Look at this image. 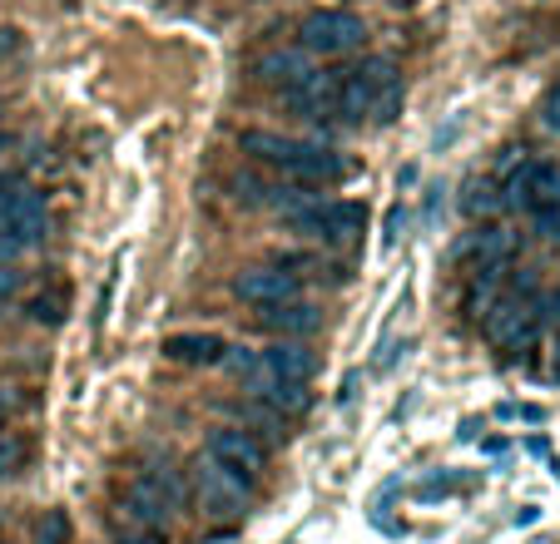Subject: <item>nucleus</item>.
I'll use <instances>...</instances> for the list:
<instances>
[{
    "label": "nucleus",
    "mask_w": 560,
    "mask_h": 544,
    "mask_svg": "<svg viewBox=\"0 0 560 544\" xmlns=\"http://www.w3.org/2000/svg\"><path fill=\"white\" fill-rule=\"evenodd\" d=\"M540 293H536V277H516L511 287H501V297L491 303V312L481 317V332H487V342L497 346V352L506 356H521L536 346L540 336Z\"/></svg>",
    "instance_id": "f257e3e1"
},
{
    "label": "nucleus",
    "mask_w": 560,
    "mask_h": 544,
    "mask_svg": "<svg viewBox=\"0 0 560 544\" xmlns=\"http://www.w3.org/2000/svg\"><path fill=\"white\" fill-rule=\"evenodd\" d=\"M174 510H184V485L174 471H159V465H144V471L129 475L125 485V520L144 524V530H170Z\"/></svg>",
    "instance_id": "f03ea898"
},
{
    "label": "nucleus",
    "mask_w": 560,
    "mask_h": 544,
    "mask_svg": "<svg viewBox=\"0 0 560 544\" xmlns=\"http://www.w3.org/2000/svg\"><path fill=\"white\" fill-rule=\"evenodd\" d=\"M288 228L303 233V238H317V243H328V248H342V243H358L362 228H368V203L358 199H313L303 203V209L283 213Z\"/></svg>",
    "instance_id": "7ed1b4c3"
},
{
    "label": "nucleus",
    "mask_w": 560,
    "mask_h": 544,
    "mask_svg": "<svg viewBox=\"0 0 560 544\" xmlns=\"http://www.w3.org/2000/svg\"><path fill=\"white\" fill-rule=\"evenodd\" d=\"M397 84H402V74H397V64H392L387 55H368V60L352 64V70H338V119L362 125V119L372 115V105H377L387 90H397Z\"/></svg>",
    "instance_id": "20e7f679"
},
{
    "label": "nucleus",
    "mask_w": 560,
    "mask_h": 544,
    "mask_svg": "<svg viewBox=\"0 0 560 544\" xmlns=\"http://www.w3.org/2000/svg\"><path fill=\"white\" fill-rule=\"evenodd\" d=\"M362 40H368V25H362V15L342 11V5H323V11H307L303 25H298V45H303L307 55H323V60L362 50Z\"/></svg>",
    "instance_id": "39448f33"
},
{
    "label": "nucleus",
    "mask_w": 560,
    "mask_h": 544,
    "mask_svg": "<svg viewBox=\"0 0 560 544\" xmlns=\"http://www.w3.org/2000/svg\"><path fill=\"white\" fill-rule=\"evenodd\" d=\"M501 203L530 213V218L556 213L560 209V164L556 158H526V164H516L506 174V184H501Z\"/></svg>",
    "instance_id": "423d86ee"
},
{
    "label": "nucleus",
    "mask_w": 560,
    "mask_h": 544,
    "mask_svg": "<svg viewBox=\"0 0 560 544\" xmlns=\"http://www.w3.org/2000/svg\"><path fill=\"white\" fill-rule=\"evenodd\" d=\"M45 233H50V213L40 193L31 184L0 178V238H11L15 248H35Z\"/></svg>",
    "instance_id": "0eeeda50"
},
{
    "label": "nucleus",
    "mask_w": 560,
    "mask_h": 544,
    "mask_svg": "<svg viewBox=\"0 0 560 544\" xmlns=\"http://www.w3.org/2000/svg\"><path fill=\"white\" fill-rule=\"evenodd\" d=\"M194 490H199L203 515L229 520V515H244L248 510V481H244V475H233V471H223V465L209 461V456H199V461H194Z\"/></svg>",
    "instance_id": "6e6552de"
},
{
    "label": "nucleus",
    "mask_w": 560,
    "mask_h": 544,
    "mask_svg": "<svg viewBox=\"0 0 560 544\" xmlns=\"http://www.w3.org/2000/svg\"><path fill=\"white\" fill-rule=\"evenodd\" d=\"M209 461H219L223 471L244 475V481H258V475L268 471V446L254 430L219 426V430H209Z\"/></svg>",
    "instance_id": "1a4fd4ad"
},
{
    "label": "nucleus",
    "mask_w": 560,
    "mask_h": 544,
    "mask_svg": "<svg viewBox=\"0 0 560 544\" xmlns=\"http://www.w3.org/2000/svg\"><path fill=\"white\" fill-rule=\"evenodd\" d=\"M233 297L244 307H254V312H264V307H283V303H298V272L288 268H244L233 272Z\"/></svg>",
    "instance_id": "9d476101"
},
{
    "label": "nucleus",
    "mask_w": 560,
    "mask_h": 544,
    "mask_svg": "<svg viewBox=\"0 0 560 544\" xmlns=\"http://www.w3.org/2000/svg\"><path fill=\"white\" fill-rule=\"evenodd\" d=\"M307 144H313V139H293V134H278V129H244V134H238V149H244L254 164L273 168L278 178H288V168L307 154Z\"/></svg>",
    "instance_id": "9b49d317"
},
{
    "label": "nucleus",
    "mask_w": 560,
    "mask_h": 544,
    "mask_svg": "<svg viewBox=\"0 0 560 544\" xmlns=\"http://www.w3.org/2000/svg\"><path fill=\"white\" fill-rule=\"evenodd\" d=\"M521 238L511 228H501V223H487V228L466 233L462 243H456V258H466L471 268H511V258H516Z\"/></svg>",
    "instance_id": "f8f14e48"
},
{
    "label": "nucleus",
    "mask_w": 560,
    "mask_h": 544,
    "mask_svg": "<svg viewBox=\"0 0 560 544\" xmlns=\"http://www.w3.org/2000/svg\"><path fill=\"white\" fill-rule=\"evenodd\" d=\"M283 99L303 119H317V125H323V119H338V70H313L307 80H298Z\"/></svg>",
    "instance_id": "ddd939ff"
},
{
    "label": "nucleus",
    "mask_w": 560,
    "mask_h": 544,
    "mask_svg": "<svg viewBox=\"0 0 560 544\" xmlns=\"http://www.w3.org/2000/svg\"><path fill=\"white\" fill-rule=\"evenodd\" d=\"M159 352L179 362V367H223V356H229V342L219 332H170Z\"/></svg>",
    "instance_id": "4468645a"
},
{
    "label": "nucleus",
    "mask_w": 560,
    "mask_h": 544,
    "mask_svg": "<svg viewBox=\"0 0 560 544\" xmlns=\"http://www.w3.org/2000/svg\"><path fill=\"white\" fill-rule=\"evenodd\" d=\"M258 362H264L273 377H283V381H313V371H317V356H313V346L307 342H298V336H283V342H273V346H264L258 352Z\"/></svg>",
    "instance_id": "2eb2a0df"
},
{
    "label": "nucleus",
    "mask_w": 560,
    "mask_h": 544,
    "mask_svg": "<svg viewBox=\"0 0 560 544\" xmlns=\"http://www.w3.org/2000/svg\"><path fill=\"white\" fill-rule=\"evenodd\" d=\"M313 74V64H307V50L298 45V50H264L254 60V80L258 84H273L278 95H288L298 80H307Z\"/></svg>",
    "instance_id": "dca6fc26"
},
{
    "label": "nucleus",
    "mask_w": 560,
    "mask_h": 544,
    "mask_svg": "<svg viewBox=\"0 0 560 544\" xmlns=\"http://www.w3.org/2000/svg\"><path fill=\"white\" fill-rule=\"evenodd\" d=\"M501 287H506V268H471V277L462 287V312L481 322L491 312V303L501 297Z\"/></svg>",
    "instance_id": "f3484780"
},
{
    "label": "nucleus",
    "mask_w": 560,
    "mask_h": 544,
    "mask_svg": "<svg viewBox=\"0 0 560 544\" xmlns=\"http://www.w3.org/2000/svg\"><path fill=\"white\" fill-rule=\"evenodd\" d=\"M258 317H264L273 332H283V336H307V332L323 327V312H317L313 303H303V297H298V303H283V307H264Z\"/></svg>",
    "instance_id": "a211bd4d"
},
{
    "label": "nucleus",
    "mask_w": 560,
    "mask_h": 544,
    "mask_svg": "<svg viewBox=\"0 0 560 544\" xmlns=\"http://www.w3.org/2000/svg\"><path fill=\"white\" fill-rule=\"evenodd\" d=\"M25 317H31L35 327H60L65 317H70V287L55 283V287H45V293H35L31 303H25Z\"/></svg>",
    "instance_id": "6ab92c4d"
},
{
    "label": "nucleus",
    "mask_w": 560,
    "mask_h": 544,
    "mask_svg": "<svg viewBox=\"0 0 560 544\" xmlns=\"http://www.w3.org/2000/svg\"><path fill=\"white\" fill-rule=\"evenodd\" d=\"M25 461H31V440L5 430V436H0V481H11L15 471H25Z\"/></svg>",
    "instance_id": "aec40b11"
},
{
    "label": "nucleus",
    "mask_w": 560,
    "mask_h": 544,
    "mask_svg": "<svg viewBox=\"0 0 560 544\" xmlns=\"http://www.w3.org/2000/svg\"><path fill=\"white\" fill-rule=\"evenodd\" d=\"M35 544H70V515L45 510L40 524H35Z\"/></svg>",
    "instance_id": "412c9836"
},
{
    "label": "nucleus",
    "mask_w": 560,
    "mask_h": 544,
    "mask_svg": "<svg viewBox=\"0 0 560 544\" xmlns=\"http://www.w3.org/2000/svg\"><path fill=\"white\" fill-rule=\"evenodd\" d=\"M115 544H164V534L159 530H144V524H135V520H125L115 530Z\"/></svg>",
    "instance_id": "4be33fe9"
},
{
    "label": "nucleus",
    "mask_w": 560,
    "mask_h": 544,
    "mask_svg": "<svg viewBox=\"0 0 560 544\" xmlns=\"http://www.w3.org/2000/svg\"><path fill=\"white\" fill-rule=\"evenodd\" d=\"M21 287H25V272H21V268H5V262H0V303H11Z\"/></svg>",
    "instance_id": "5701e85b"
},
{
    "label": "nucleus",
    "mask_w": 560,
    "mask_h": 544,
    "mask_svg": "<svg viewBox=\"0 0 560 544\" xmlns=\"http://www.w3.org/2000/svg\"><path fill=\"white\" fill-rule=\"evenodd\" d=\"M540 119H546V129H550V134H560V84H556V90H550V95H546V105H540Z\"/></svg>",
    "instance_id": "b1692460"
},
{
    "label": "nucleus",
    "mask_w": 560,
    "mask_h": 544,
    "mask_svg": "<svg viewBox=\"0 0 560 544\" xmlns=\"http://www.w3.org/2000/svg\"><path fill=\"white\" fill-rule=\"evenodd\" d=\"M397 233H402V209H392V218H387V248L397 243Z\"/></svg>",
    "instance_id": "393cba45"
},
{
    "label": "nucleus",
    "mask_w": 560,
    "mask_h": 544,
    "mask_svg": "<svg viewBox=\"0 0 560 544\" xmlns=\"http://www.w3.org/2000/svg\"><path fill=\"white\" fill-rule=\"evenodd\" d=\"M536 505H521V510H516V524H536Z\"/></svg>",
    "instance_id": "a878e982"
},
{
    "label": "nucleus",
    "mask_w": 560,
    "mask_h": 544,
    "mask_svg": "<svg viewBox=\"0 0 560 544\" xmlns=\"http://www.w3.org/2000/svg\"><path fill=\"white\" fill-rule=\"evenodd\" d=\"M556 371H560V332H556Z\"/></svg>",
    "instance_id": "bb28decb"
},
{
    "label": "nucleus",
    "mask_w": 560,
    "mask_h": 544,
    "mask_svg": "<svg viewBox=\"0 0 560 544\" xmlns=\"http://www.w3.org/2000/svg\"><path fill=\"white\" fill-rule=\"evenodd\" d=\"M392 5H417V0H392Z\"/></svg>",
    "instance_id": "cd10ccee"
},
{
    "label": "nucleus",
    "mask_w": 560,
    "mask_h": 544,
    "mask_svg": "<svg viewBox=\"0 0 560 544\" xmlns=\"http://www.w3.org/2000/svg\"><path fill=\"white\" fill-rule=\"evenodd\" d=\"M550 238H556V243H560V228H556V233H550Z\"/></svg>",
    "instance_id": "c85d7f7f"
},
{
    "label": "nucleus",
    "mask_w": 560,
    "mask_h": 544,
    "mask_svg": "<svg viewBox=\"0 0 560 544\" xmlns=\"http://www.w3.org/2000/svg\"><path fill=\"white\" fill-rule=\"evenodd\" d=\"M288 544H298V540H288Z\"/></svg>",
    "instance_id": "c756f323"
},
{
    "label": "nucleus",
    "mask_w": 560,
    "mask_h": 544,
    "mask_svg": "<svg viewBox=\"0 0 560 544\" xmlns=\"http://www.w3.org/2000/svg\"><path fill=\"white\" fill-rule=\"evenodd\" d=\"M540 544H550V540H540Z\"/></svg>",
    "instance_id": "7c9ffc66"
}]
</instances>
